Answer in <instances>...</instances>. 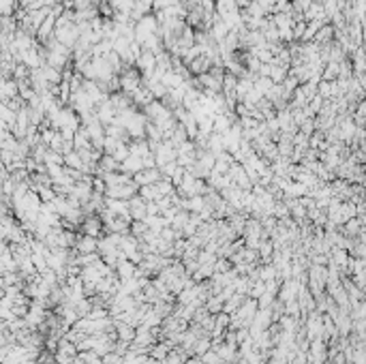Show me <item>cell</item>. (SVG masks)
<instances>
[{"label": "cell", "instance_id": "33", "mask_svg": "<svg viewBox=\"0 0 366 364\" xmlns=\"http://www.w3.org/2000/svg\"><path fill=\"white\" fill-rule=\"evenodd\" d=\"M225 364H234V362H225Z\"/></svg>", "mask_w": 366, "mask_h": 364}, {"label": "cell", "instance_id": "20", "mask_svg": "<svg viewBox=\"0 0 366 364\" xmlns=\"http://www.w3.org/2000/svg\"><path fill=\"white\" fill-rule=\"evenodd\" d=\"M139 195L144 197L146 202H159V200H161V193H159V186H156V184H146V186H142Z\"/></svg>", "mask_w": 366, "mask_h": 364}, {"label": "cell", "instance_id": "3", "mask_svg": "<svg viewBox=\"0 0 366 364\" xmlns=\"http://www.w3.org/2000/svg\"><path fill=\"white\" fill-rule=\"evenodd\" d=\"M103 230H105V223H103L101 214H86V218H83V223H81V234L101 238Z\"/></svg>", "mask_w": 366, "mask_h": 364}, {"label": "cell", "instance_id": "31", "mask_svg": "<svg viewBox=\"0 0 366 364\" xmlns=\"http://www.w3.org/2000/svg\"><path fill=\"white\" fill-rule=\"evenodd\" d=\"M334 259H336V262L341 264V266H345V262H347V255H345L341 248H336V255H334Z\"/></svg>", "mask_w": 366, "mask_h": 364}, {"label": "cell", "instance_id": "24", "mask_svg": "<svg viewBox=\"0 0 366 364\" xmlns=\"http://www.w3.org/2000/svg\"><path fill=\"white\" fill-rule=\"evenodd\" d=\"M268 291V285H266V281H255L253 283V287H250V291H248V298H253V300H259L261 296H264Z\"/></svg>", "mask_w": 366, "mask_h": 364}, {"label": "cell", "instance_id": "29", "mask_svg": "<svg viewBox=\"0 0 366 364\" xmlns=\"http://www.w3.org/2000/svg\"><path fill=\"white\" fill-rule=\"evenodd\" d=\"M257 302H259V309H272V306H274V302H276V296L270 294V291H266V294L261 296Z\"/></svg>", "mask_w": 366, "mask_h": 364}, {"label": "cell", "instance_id": "12", "mask_svg": "<svg viewBox=\"0 0 366 364\" xmlns=\"http://www.w3.org/2000/svg\"><path fill=\"white\" fill-rule=\"evenodd\" d=\"M97 118H99V120L107 127V124H111L114 120L118 118V111L114 109V105L107 101V103H103V105H99V107H97Z\"/></svg>", "mask_w": 366, "mask_h": 364}, {"label": "cell", "instance_id": "23", "mask_svg": "<svg viewBox=\"0 0 366 364\" xmlns=\"http://www.w3.org/2000/svg\"><path fill=\"white\" fill-rule=\"evenodd\" d=\"M274 278H278V268H276V264H264L261 266V281H274Z\"/></svg>", "mask_w": 366, "mask_h": 364}, {"label": "cell", "instance_id": "18", "mask_svg": "<svg viewBox=\"0 0 366 364\" xmlns=\"http://www.w3.org/2000/svg\"><path fill=\"white\" fill-rule=\"evenodd\" d=\"M206 309L210 311L212 315H218V313H223V309H225V300L218 296V294H212L210 298H208V302H206Z\"/></svg>", "mask_w": 366, "mask_h": 364}, {"label": "cell", "instance_id": "5", "mask_svg": "<svg viewBox=\"0 0 366 364\" xmlns=\"http://www.w3.org/2000/svg\"><path fill=\"white\" fill-rule=\"evenodd\" d=\"M129 206H131V216H133V221H146V216H148V202H146L142 195L131 197V200H129Z\"/></svg>", "mask_w": 366, "mask_h": 364}, {"label": "cell", "instance_id": "16", "mask_svg": "<svg viewBox=\"0 0 366 364\" xmlns=\"http://www.w3.org/2000/svg\"><path fill=\"white\" fill-rule=\"evenodd\" d=\"M135 270H137V266H135L133 262H129V259H122V262L116 266V272L120 276V281H129L135 276Z\"/></svg>", "mask_w": 366, "mask_h": 364}, {"label": "cell", "instance_id": "1", "mask_svg": "<svg viewBox=\"0 0 366 364\" xmlns=\"http://www.w3.org/2000/svg\"><path fill=\"white\" fill-rule=\"evenodd\" d=\"M142 111H144L146 116H148V120L154 122V124H161L163 120H167V118L174 116V111L167 109V107L163 105V101H156V99L150 103V105H146Z\"/></svg>", "mask_w": 366, "mask_h": 364}, {"label": "cell", "instance_id": "13", "mask_svg": "<svg viewBox=\"0 0 366 364\" xmlns=\"http://www.w3.org/2000/svg\"><path fill=\"white\" fill-rule=\"evenodd\" d=\"M142 170H144V159L135 157V154H131V157H129L127 161H122V163H120V172L129 174V176H135V174H139Z\"/></svg>", "mask_w": 366, "mask_h": 364}, {"label": "cell", "instance_id": "32", "mask_svg": "<svg viewBox=\"0 0 366 364\" xmlns=\"http://www.w3.org/2000/svg\"><path fill=\"white\" fill-rule=\"evenodd\" d=\"M360 86L366 90V73H364V75H360Z\"/></svg>", "mask_w": 366, "mask_h": 364}, {"label": "cell", "instance_id": "6", "mask_svg": "<svg viewBox=\"0 0 366 364\" xmlns=\"http://www.w3.org/2000/svg\"><path fill=\"white\" fill-rule=\"evenodd\" d=\"M135 67L142 71V75H150V73L156 71V54H152V51H144V54L137 58V62H135Z\"/></svg>", "mask_w": 366, "mask_h": 364}, {"label": "cell", "instance_id": "27", "mask_svg": "<svg viewBox=\"0 0 366 364\" xmlns=\"http://www.w3.org/2000/svg\"><path fill=\"white\" fill-rule=\"evenodd\" d=\"M124 144H127V142H122V139H118V137H109V135H107L105 146H103V152H105V154H114V152H116L120 146H124Z\"/></svg>", "mask_w": 366, "mask_h": 364}, {"label": "cell", "instance_id": "28", "mask_svg": "<svg viewBox=\"0 0 366 364\" xmlns=\"http://www.w3.org/2000/svg\"><path fill=\"white\" fill-rule=\"evenodd\" d=\"M274 86V81H272L270 77H257L255 79V88L259 90V92H264V95H268V90Z\"/></svg>", "mask_w": 366, "mask_h": 364}, {"label": "cell", "instance_id": "11", "mask_svg": "<svg viewBox=\"0 0 366 364\" xmlns=\"http://www.w3.org/2000/svg\"><path fill=\"white\" fill-rule=\"evenodd\" d=\"M212 69V60L208 58L206 54H202V56H197L191 65H189V71L193 73V75L197 77V75H204V73H208Z\"/></svg>", "mask_w": 366, "mask_h": 364}, {"label": "cell", "instance_id": "17", "mask_svg": "<svg viewBox=\"0 0 366 364\" xmlns=\"http://www.w3.org/2000/svg\"><path fill=\"white\" fill-rule=\"evenodd\" d=\"M65 165H67V167H73V170L86 172V163H83L81 154H79L77 150H71L69 154H65Z\"/></svg>", "mask_w": 366, "mask_h": 364}, {"label": "cell", "instance_id": "14", "mask_svg": "<svg viewBox=\"0 0 366 364\" xmlns=\"http://www.w3.org/2000/svg\"><path fill=\"white\" fill-rule=\"evenodd\" d=\"M246 300H248V296H246V294H240V291H236V294H234V296L225 302V309H223V311H225V313L232 315V313H236V311L246 302Z\"/></svg>", "mask_w": 366, "mask_h": 364}, {"label": "cell", "instance_id": "22", "mask_svg": "<svg viewBox=\"0 0 366 364\" xmlns=\"http://www.w3.org/2000/svg\"><path fill=\"white\" fill-rule=\"evenodd\" d=\"M163 315L161 313H156L154 311V306L148 311V313H146V319H144V324L146 326H150V328H161V324H163Z\"/></svg>", "mask_w": 366, "mask_h": 364}, {"label": "cell", "instance_id": "8", "mask_svg": "<svg viewBox=\"0 0 366 364\" xmlns=\"http://www.w3.org/2000/svg\"><path fill=\"white\" fill-rule=\"evenodd\" d=\"M129 150L131 154H135V157H139V159H146V157H150L152 154V148H150V142L148 139H131L129 142Z\"/></svg>", "mask_w": 366, "mask_h": 364}, {"label": "cell", "instance_id": "25", "mask_svg": "<svg viewBox=\"0 0 366 364\" xmlns=\"http://www.w3.org/2000/svg\"><path fill=\"white\" fill-rule=\"evenodd\" d=\"M148 232H150V227H148V223H146V221H133V223H131V234H133L135 238H139V240H142V238L148 234Z\"/></svg>", "mask_w": 366, "mask_h": 364}, {"label": "cell", "instance_id": "15", "mask_svg": "<svg viewBox=\"0 0 366 364\" xmlns=\"http://www.w3.org/2000/svg\"><path fill=\"white\" fill-rule=\"evenodd\" d=\"M19 97V84L15 79H3V103L9 101V99H15Z\"/></svg>", "mask_w": 366, "mask_h": 364}, {"label": "cell", "instance_id": "30", "mask_svg": "<svg viewBox=\"0 0 366 364\" xmlns=\"http://www.w3.org/2000/svg\"><path fill=\"white\" fill-rule=\"evenodd\" d=\"M202 358H204V362H206V364H225V360H223L221 356H218V353H216L214 349H210L208 353H204Z\"/></svg>", "mask_w": 366, "mask_h": 364}, {"label": "cell", "instance_id": "2", "mask_svg": "<svg viewBox=\"0 0 366 364\" xmlns=\"http://www.w3.org/2000/svg\"><path fill=\"white\" fill-rule=\"evenodd\" d=\"M227 176L232 178V182L236 184V186H240L242 191H250L253 189V180H250V176H248V172H246V167L242 163H234L232 165V170L227 172Z\"/></svg>", "mask_w": 366, "mask_h": 364}, {"label": "cell", "instance_id": "4", "mask_svg": "<svg viewBox=\"0 0 366 364\" xmlns=\"http://www.w3.org/2000/svg\"><path fill=\"white\" fill-rule=\"evenodd\" d=\"M133 178H135V182H137L139 186L156 184L159 180H163V172H161V167H146V170H142L139 174H135Z\"/></svg>", "mask_w": 366, "mask_h": 364}, {"label": "cell", "instance_id": "9", "mask_svg": "<svg viewBox=\"0 0 366 364\" xmlns=\"http://www.w3.org/2000/svg\"><path fill=\"white\" fill-rule=\"evenodd\" d=\"M116 321V334L120 341H127V343H133L135 337H137V328H133L131 324H127V321H122V319H114Z\"/></svg>", "mask_w": 366, "mask_h": 364}, {"label": "cell", "instance_id": "10", "mask_svg": "<svg viewBox=\"0 0 366 364\" xmlns=\"http://www.w3.org/2000/svg\"><path fill=\"white\" fill-rule=\"evenodd\" d=\"M105 208H107V210H111L114 214H118V216H131L129 200H111V197H107ZM131 218H133V216H131Z\"/></svg>", "mask_w": 366, "mask_h": 364}, {"label": "cell", "instance_id": "21", "mask_svg": "<svg viewBox=\"0 0 366 364\" xmlns=\"http://www.w3.org/2000/svg\"><path fill=\"white\" fill-rule=\"evenodd\" d=\"M0 116H3V122L7 124V127H15V122H17V111H13L11 107L7 105V103H3L0 105Z\"/></svg>", "mask_w": 366, "mask_h": 364}, {"label": "cell", "instance_id": "19", "mask_svg": "<svg viewBox=\"0 0 366 364\" xmlns=\"http://www.w3.org/2000/svg\"><path fill=\"white\" fill-rule=\"evenodd\" d=\"M212 349V337H202V339H197V343L193 345V356H204V353H208Z\"/></svg>", "mask_w": 366, "mask_h": 364}, {"label": "cell", "instance_id": "26", "mask_svg": "<svg viewBox=\"0 0 366 364\" xmlns=\"http://www.w3.org/2000/svg\"><path fill=\"white\" fill-rule=\"evenodd\" d=\"M45 165H47V167H49V165H65V154L49 148L47 154H45Z\"/></svg>", "mask_w": 366, "mask_h": 364}, {"label": "cell", "instance_id": "7", "mask_svg": "<svg viewBox=\"0 0 366 364\" xmlns=\"http://www.w3.org/2000/svg\"><path fill=\"white\" fill-rule=\"evenodd\" d=\"M77 251L79 253H99V238L95 236H86V234H79L77 238Z\"/></svg>", "mask_w": 366, "mask_h": 364}]
</instances>
